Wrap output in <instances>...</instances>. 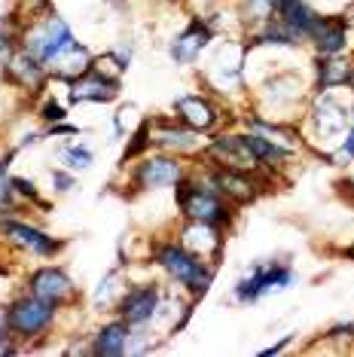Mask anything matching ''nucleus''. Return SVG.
Listing matches in <instances>:
<instances>
[{"mask_svg": "<svg viewBox=\"0 0 354 357\" xmlns=\"http://www.w3.org/2000/svg\"><path fill=\"white\" fill-rule=\"evenodd\" d=\"M3 321H6V330L10 333H15V336H22V339H31V336H40V333H46L52 327L55 305L34 294H28L6 308Z\"/></svg>", "mask_w": 354, "mask_h": 357, "instance_id": "nucleus-5", "label": "nucleus"}, {"mask_svg": "<svg viewBox=\"0 0 354 357\" xmlns=\"http://www.w3.org/2000/svg\"><path fill=\"white\" fill-rule=\"evenodd\" d=\"M321 86L324 89H333V86H342V83H351V68L345 61H339L336 55H324V61H321Z\"/></svg>", "mask_w": 354, "mask_h": 357, "instance_id": "nucleus-22", "label": "nucleus"}, {"mask_svg": "<svg viewBox=\"0 0 354 357\" xmlns=\"http://www.w3.org/2000/svg\"><path fill=\"white\" fill-rule=\"evenodd\" d=\"M180 245L190 248L192 254H199V257L205 259L208 254H217V250L223 248V238H220V232H217V226L190 220V226H187V232H183V241H180Z\"/></svg>", "mask_w": 354, "mask_h": 357, "instance_id": "nucleus-19", "label": "nucleus"}, {"mask_svg": "<svg viewBox=\"0 0 354 357\" xmlns=\"http://www.w3.org/2000/svg\"><path fill=\"white\" fill-rule=\"evenodd\" d=\"M177 205H180L183 217L196 223H211L220 229L223 223H229V205L226 199L220 196L214 183H202V181H187L183 177L177 183Z\"/></svg>", "mask_w": 354, "mask_h": 357, "instance_id": "nucleus-3", "label": "nucleus"}, {"mask_svg": "<svg viewBox=\"0 0 354 357\" xmlns=\"http://www.w3.org/2000/svg\"><path fill=\"white\" fill-rule=\"evenodd\" d=\"M15 192H19V196H28V199L37 196V192H34V183L22 181V177H15Z\"/></svg>", "mask_w": 354, "mask_h": 357, "instance_id": "nucleus-30", "label": "nucleus"}, {"mask_svg": "<svg viewBox=\"0 0 354 357\" xmlns=\"http://www.w3.org/2000/svg\"><path fill=\"white\" fill-rule=\"evenodd\" d=\"M0 235H6L10 245L28 250V254H34V257H55L59 254V248H61L59 241L49 238L46 232H40V229H34V226H28V223L13 220V217H0Z\"/></svg>", "mask_w": 354, "mask_h": 357, "instance_id": "nucleus-6", "label": "nucleus"}, {"mask_svg": "<svg viewBox=\"0 0 354 357\" xmlns=\"http://www.w3.org/2000/svg\"><path fill=\"white\" fill-rule=\"evenodd\" d=\"M64 113H68V110H64L61 104H52V101H49V104L43 107V119H46V123H61Z\"/></svg>", "mask_w": 354, "mask_h": 357, "instance_id": "nucleus-27", "label": "nucleus"}, {"mask_svg": "<svg viewBox=\"0 0 354 357\" xmlns=\"http://www.w3.org/2000/svg\"><path fill=\"white\" fill-rule=\"evenodd\" d=\"M15 177L10 174V165L6 162H0V211L13 208L15 205Z\"/></svg>", "mask_w": 354, "mask_h": 357, "instance_id": "nucleus-24", "label": "nucleus"}, {"mask_svg": "<svg viewBox=\"0 0 354 357\" xmlns=\"http://www.w3.org/2000/svg\"><path fill=\"white\" fill-rule=\"evenodd\" d=\"M61 162L74 172H83V168L92 165V150L88 147H79V144H70V147L61 150Z\"/></svg>", "mask_w": 354, "mask_h": 357, "instance_id": "nucleus-23", "label": "nucleus"}, {"mask_svg": "<svg viewBox=\"0 0 354 357\" xmlns=\"http://www.w3.org/2000/svg\"><path fill=\"white\" fill-rule=\"evenodd\" d=\"M275 15L281 25H287L293 31L296 40H311V34L318 31V22H321L305 0H278Z\"/></svg>", "mask_w": 354, "mask_h": 357, "instance_id": "nucleus-13", "label": "nucleus"}, {"mask_svg": "<svg viewBox=\"0 0 354 357\" xmlns=\"http://www.w3.org/2000/svg\"><path fill=\"white\" fill-rule=\"evenodd\" d=\"M315 123L321 128V135L330 137V135H339L348 119H345V110L333 98H321L315 107Z\"/></svg>", "mask_w": 354, "mask_h": 357, "instance_id": "nucleus-21", "label": "nucleus"}, {"mask_svg": "<svg viewBox=\"0 0 354 357\" xmlns=\"http://www.w3.org/2000/svg\"><path fill=\"white\" fill-rule=\"evenodd\" d=\"M156 263L171 275L174 281H180L192 296H205L208 287L214 284V266H208L199 254H192L183 245H159L156 248Z\"/></svg>", "mask_w": 354, "mask_h": 357, "instance_id": "nucleus-2", "label": "nucleus"}, {"mask_svg": "<svg viewBox=\"0 0 354 357\" xmlns=\"http://www.w3.org/2000/svg\"><path fill=\"white\" fill-rule=\"evenodd\" d=\"M52 183L59 186V192H68L70 186H74V177L64 174V172H52Z\"/></svg>", "mask_w": 354, "mask_h": 357, "instance_id": "nucleus-28", "label": "nucleus"}, {"mask_svg": "<svg viewBox=\"0 0 354 357\" xmlns=\"http://www.w3.org/2000/svg\"><path fill=\"white\" fill-rule=\"evenodd\" d=\"M128 342H132V324L128 321H114V324H104L98 330L92 342V354L98 357H119L128 351Z\"/></svg>", "mask_w": 354, "mask_h": 357, "instance_id": "nucleus-16", "label": "nucleus"}, {"mask_svg": "<svg viewBox=\"0 0 354 357\" xmlns=\"http://www.w3.org/2000/svg\"><path fill=\"white\" fill-rule=\"evenodd\" d=\"M6 74H10V79H15L22 89H40L46 79V68L31 52L19 50V52H13L10 61H6Z\"/></svg>", "mask_w": 354, "mask_h": 357, "instance_id": "nucleus-18", "label": "nucleus"}, {"mask_svg": "<svg viewBox=\"0 0 354 357\" xmlns=\"http://www.w3.org/2000/svg\"><path fill=\"white\" fill-rule=\"evenodd\" d=\"M339 156H342V159H354V126L348 128V135H345V141H342V150H339Z\"/></svg>", "mask_w": 354, "mask_h": 357, "instance_id": "nucleus-29", "label": "nucleus"}, {"mask_svg": "<svg viewBox=\"0 0 354 357\" xmlns=\"http://www.w3.org/2000/svg\"><path fill=\"white\" fill-rule=\"evenodd\" d=\"M211 153L223 162V168H232V172L251 174V172H256V165H260L256 156L251 153V147H247L245 135H220L211 144Z\"/></svg>", "mask_w": 354, "mask_h": 357, "instance_id": "nucleus-11", "label": "nucleus"}, {"mask_svg": "<svg viewBox=\"0 0 354 357\" xmlns=\"http://www.w3.org/2000/svg\"><path fill=\"white\" fill-rule=\"evenodd\" d=\"M296 281V272L284 263H260L236 284V299L238 303H256V299L281 294Z\"/></svg>", "mask_w": 354, "mask_h": 357, "instance_id": "nucleus-4", "label": "nucleus"}, {"mask_svg": "<svg viewBox=\"0 0 354 357\" xmlns=\"http://www.w3.org/2000/svg\"><path fill=\"white\" fill-rule=\"evenodd\" d=\"M70 92H74V101H114L116 92H119V79L116 77H107L101 70L88 68L83 77L70 79Z\"/></svg>", "mask_w": 354, "mask_h": 357, "instance_id": "nucleus-12", "label": "nucleus"}, {"mask_svg": "<svg viewBox=\"0 0 354 357\" xmlns=\"http://www.w3.org/2000/svg\"><path fill=\"white\" fill-rule=\"evenodd\" d=\"M321 55H339L345 46H348V28L339 19H321L318 31L311 34Z\"/></svg>", "mask_w": 354, "mask_h": 357, "instance_id": "nucleus-20", "label": "nucleus"}, {"mask_svg": "<svg viewBox=\"0 0 354 357\" xmlns=\"http://www.w3.org/2000/svg\"><path fill=\"white\" fill-rule=\"evenodd\" d=\"M15 52V31L10 19H0V61H10Z\"/></svg>", "mask_w": 354, "mask_h": 357, "instance_id": "nucleus-25", "label": "nucleus"}, {"mask_svg": "<svg viewBox=\"0 0 354 357\" xmlns=\"http://www.w3.org/2000/svg\"><path fill=\"white\" fill-rule=\"evenodd\" d=\"M174 113H177V123H183L192 132H211V128L220 123V113L205 95H183V98L174 101Z\"/></svg>", "mask_w": 354, "mask_h": 357, "instance_id": "nucleus-10", "label": "nucleus"}, {"mask_svg": "<svg viewBox=\"0 0 354 357\" xmlns=\"http://www.w3.org/2000/svg\"><path fill=\"white\" fill-rule=\"evenodd\" d=\"M348 257H354V248H351V250H348Z\"/></svg>", "mask_w": 354, "mask_h": 357, "instance_id": "nucleus-32", "label": "nucleus"}, {"mask_svg": "<svg viewBox=\"0 0 354 357\" xmlns=\"http://www.w3.org/2000/svg\"><path fill=\"white\" fill-rule=\"evenodd\" d=\"M245 6H247V13H251L256 22H269L272 15H275L278 0H245Z\"/></svg>", "mask_w": 354, "mask_h": 357, "instance_id": "nucleus-26", "label": "nucleus"}, {"mask_svg": "<svg viewBox=\"0 0 354 357\" xmlns=\"http://www.w3.org/2000/svg\"><path fill=\"white\" fill-rule=\"evenodd\" d=\"M183 165L177 159H168V156H153V159H144L134 172V183L141 190H159V186H177L183 181Z\"/></svg>", "mask_w": 354, "mask_h": 357, "instance_id": "nucleus-9", "label": "nucleus"}, {"mask_svg": "<svg viewBox=\"0 0 354 357\" xmlns=\"http://www.w3.org/2000/svg\"><path fill=\"white\" fill-rule=\"evenodd\" d=\"M199 132H192L187 126H150V147H162V150H174V153H192L199 147Z\"/></svg>", "mask_w": 354, "mask_h": 357, "instance_id": "nucleus-15", "label": "nucleus"}, {"mask_svg": "<svg viewBox=\"0 0 354 357\" xmlns=\"http://www.w3.org/2000/svg\"><path fill=\"white\" fill-rule=\"evenodd\" d=\"M345 186H348V190L354 192V177H351V181H348V183H345Z\"/></svg>", "mask_w": 354, "mask_h": 357, "instance_id": "nucleus-31", "label": "nucleus"}, {"mask_svg": "<svg viewBox=\"0 0 354 357\" xmlns=\"http://www.w3.org/2000/svg\"><path fill=\"white\" fill-rule=\"evenodd\" d=\"M159 299H162V294H159L156 284L132 287L123 296V303H119V314H123V321H128L132 327H144V324H150L153 318H156Z\"/></svg>", "mask_w": 354, "mask_h": 357, "instance_id": "nucleus-8", "label": "nucleus"}, {"mask_svg": "<svg viewBox=\"0 0 354 357\" xmlns=\"http://www.w3.org/2000/svg\"><path fill=\"white\" fill-rule=\"evenodd\" d=\"M211 37H214V28L208 25V22L196 19V22H192V25L171 43V59H174L177 64H190V61H196L199 55L205 52V46L211 43Z\"/></svg>", "mask_w": 354, "mask_h": 357, "instance_id": "nucleus-14", "label": "nucleus"}, {"mask_svg": "<svg viewBox=\"0 0 354 357\" xmlns=\"http://www.w3.org/2000/svg\"><path fill=\"white\" fill-rule=\"evenodd\" d=\"M28 287H31L34 296L46 299V303H52V305H64L77 296L74 281H70L68 272L59 269V266H43V269H37L34 275H31Z\"/></svg>", "mask_w": 354, "mask_h": 357, "instance_id": "nucleus-7", "label": "nucleus"}, {"mask_svg": "<svg viewBox=\"0 0 354 357\" xmlns=\"http://www.w3.org/2000/svg\"><path fill=\"white\" fill-rule=\"evenodd\" d=\"M211 183L220 190V196L223 199H232V202H251L256 196V186L251 181V174H245V172H232V168H220V172H214L211 174Z\"/></svg>", "mask_w": 354, "mask_h": 357, "instance_id": "nucleus-17", "label": "nucleus"}, {"mask_svg": "<svg viewBox=\"0 0 354 357\" xmlns=\"http://www.w3.org/2000/svg\"><path fill=\"white\" fill-rule=\"evenodd\" d=\"M70 46H77V37L59 13H49L46 19H37L34 25L25 31V37H22V50L34 55L46 70H49Z\"/></svg>", "mask_w": 354, "mask_h": 357, "instance_id": "nucleus-1", "label": "nucleus"}]
</instances>
